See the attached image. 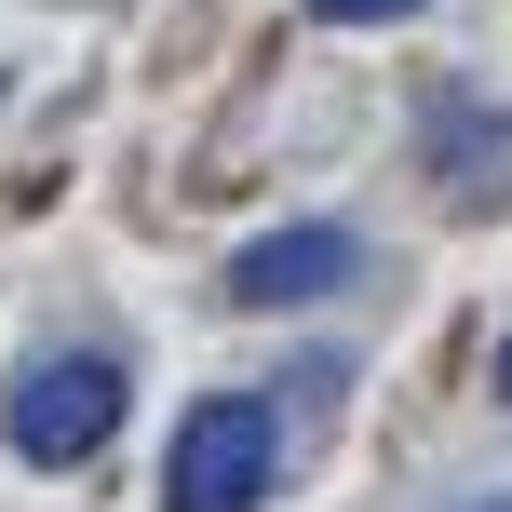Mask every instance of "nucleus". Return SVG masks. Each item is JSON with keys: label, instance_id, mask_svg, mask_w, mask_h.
<instances>
[{"label": "nucleus", "instance_id": "1", "mask_svg": "<svg viewBox=\"0 0 512 512\" xmlns=\"http://www.w3.org/2000/svg\"><path fill=\"white\" fill-rule=\"evenodd\" d=\"M283 486V418L256 391H203L162 445V512H256Z\"/></svg>", "mask_w": 512, "mask_h": 512}, {"label": "nucleus", "instance_id": "2", "mask_svg": "<svg viewBox=\"0 0 512 512\" xmlns=\"http://www.w3.org/2000/svg\"><path fill=\"white\" fill-rule=\"evenodd\" d=\"M122 405H135V378L108 351H41L14 391H0V445L41 459V472H81L108 432H122Z\"/></svg>", "mask_w": 512, "mask_h": 512}, {"label": "nucleus", "instance_id": "3", "mask_svg": "<svg viewBox=\"0 0 512 512\" xmlns=\"http://www.w3.org/2000/svg\"><path fill=\"white\" fill-rule=\"evenodd\" d=\"M337 283H364V230H337V216L256 230V243L230 256V297H243V310H297V297H337Z\"/></svg>", "mask_w": 512, "mask_h": 512}, {"label": "nucleus", "instance_id": "4", "mask_svg": "<svg viewBox=\"0 0 512 512\" xmlns=\"http://www.w3.org/2000/svg\"><path fill=\"white\" fill-rule=\"evenodd\" d=\"M432 176H445V203H499L512 189V122L486 95H432Z\"/></svg>", "mask_w": 512, "mask_h": 512}, {"label": "nucleus", "instance_id": "5", "mask_svg": "<svg viewBox=\"0 0 512 512\" xmlns=\"http://www.w3.org/2000/svg\"><path fill=\"white\" fill-rule=\"evenodd\" d=\"M405 14H432V0H310V27H405Z\"/></svg>", "mask_w": 512, "mask_h": 512}, {"label": "nucleus", "instance_id": "6", "mask_svg": "<svg viewBox=\"0 0 512 512\" xmlns=\"http://www.w3.org/2000/svg\"><path fill=\"white\" fill-rule=\"evenodd\" d=\"M499 405H512V337H499Z\"/></svg>", "mask_w": 512, "mask_h": 512}, {"label": "nucleus", "instance_id": "7", "mask_svg": "<svg viewBox=\"0 0 512 512\" xmlns=\"http://www.w3.org/2000/svg\"><path fill=\"white\" fill-rule=\"evenodd\" d=\"M459 512H512V486H499V499H459Z\"/></svg>", "mask_w": 512, "mask_h": 512}]
</instances>
